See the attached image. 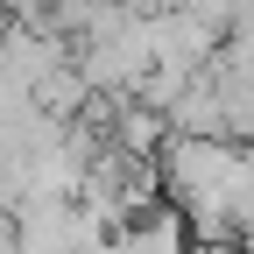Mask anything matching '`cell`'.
<instances>
[]
</instances>
